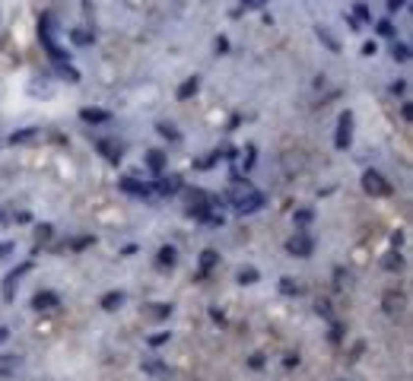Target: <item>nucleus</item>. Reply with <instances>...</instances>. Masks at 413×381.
Returning a JSON list of instances; mask_svg holds the SVG:
<instances>
[{"mask_svg":"<svg viewBox=\"0 0 413 381\" xmlns=\"http://www.w3.org/2000/svg\"><path fill=\"white\" fill-rule=\"evenodd\" d=\"M407 57H410L407 45H394V61H407Z\"/></svg>","mask_w":413,"mask_h":381,"instance_id":"4be33fe9","label":"nucleus"},{"mask_svg":"<svg viewBox=\"0 0 413 381\" xmlns=\"http://www.w3.org/2000/svg\"><path fill=\"white\" fill-rule=\"evenodd\" d=\"M308 219H311V210H299V213H296V223H308Z\"/></svg>","mask_w":413,"mask_h":381,"instance_id":"393cba45","label":"nucleus"},{"mask_svg":"<svg viewBox=\"0 0 413 381\" xmlns=\"http://www.w3.org/2000/svg\"><path fill=\"white\" fill-rule=\"evenodd\" d=\"M362 188L369 191L372 197H388V194H391V184L385 181V178L378 175V172H372V169L362 175Z\"/></svg>","mask_w":413,"mask_h":381,"instance_id":"f257e3e1","label":"nucleus"},{"mask_svg":"<svg viewBox=\"0 0 413 381\" xmlns=\"http://www.w3.org/2000/svg\"><path fill=\"white\" fill-rule=\"evenodd\" d=\"M146 165H150V169L156 172V175H159V172H162V165H165V156H162V152H150V156H146Z\"/></svg>","mask_w":413,"mask_h":381,"instance_id":"ddd939ff","label":"nucleus"},{"mask_svg":"<svg viewBox=\"0 0 413 381\" xmlns=\"http://www.w3.org/2000/svg\"><path fill=\"white\" fill-rule=\"evenodd\" d=\"M26 270H29V264H23V267H16V270H10V273H6V279H3V299H6V302L13 299V289H16V279L23 277Z\"/></svg>","mask_w":413,"mask_h":381,"instance_id":"39448f33","label":"nucleus"},{"mask_svg":"<svg viewBox=\"0 0 413 381\" xmlns=\"http://www.w3.org/2000/svg\"><path fill=\"white\" fill-rule=\"evenodd\" d=\"M6 337H10V330H6V327H0V343H3Z\"/></svg>","mask_w":413,"mask_h":381,"instance_id":"7c9ffc66","label":"nucleus"},{"mask_svg":"<svg viewBox=\"0 0 413 381\" xmlns=\"http://www.w3.org/2000/svg\"><path fill=\"white\" fill-rule=\"evenodd\" d=\"M239 283H258V270H254V267H242V270H239Z\"/></svg>","mask_w":413,"mask_h":381,"instance_id":"f3484780","label":"nucleus"},{"mask_svg":"<svg viewBox=\"0 0 413 381\" xmlns=\"http://www.w3.org/2000/svg\"><path fill=\"white\" fill-rule=\"evenodd\" d=\"M286 248L293 251V254H299V257H308L315 245H311V238H308V235H296V238H289V245H286Z\"/></svg>","mask_w":413,"mask_h":381,"instance_id":"20e7f679","label":"nucleus"},{"mask_svg":"<svg viewBox=\"0 0 413 381\" xmlns=\"http://www.w3.org/2000/svg\"><path fill=\"white\" fill-rule=\"evenodd\" d=\"M216 257H220L216 251H204V257H200V273H210V270H213Z\"/></svg>","mask_w":413,"mask_h":381,"instance_id":"dca6fc26","label":"nucleus"},{"mask_svg":"<svg viewBox=\"0 0 413 381\" xmlns=\"http://www.w3.org/2000/svg\"><path fill=\"white\" fill-rule=\"evenodd\" d=\"M16 369H19V356H16V353H6V356H0V375H13Z\"/></svg>","mask_w":413,"mask_h":381,"instance_id":"6e6552de","label":"nucleus"},{"mask_svg":"<svg viewBox=\"0 0 413 381\" xmlns=\"http://www.w3.org/2000/svg\"><path fill=\"white\" fill-rule=\"evenodd\" d=\"M264 0H245V6H261Z\"/></svg>","mask_w":413,"mask_h":381,"instance_id":"473e14b6","label":"nucleus"},{"mask_svg":"<svg viewBox=\"0 0 413 381\" xmlns=\"http://www.w3.org/2000/svg\"><path fill=\"white\" fill-rule=\"evenodd\" d=\"M385 308H388V311H401V308H404V296L388 292V296H385Z\"/></svg>","mask_w":413,"mask_h":381,"instance_id":"4468645a","label":"nucleus"},{"mask_svg":"<svg viewBox=\"0 0 413 381\" xmlns=\"http://www.w3.org/2000/svg\"><path fill=\"white\" fill-rule=\"evenodd\" d=\"M121 188H124L127 194H140V197H146V194L153 191L150 184H140V181H134V178H124V181H121Z\"/></svg>","mask_w":413,"mask_h":381,"instance_id":"9b49d317","label":"nucleus"},{"mask_svg":"<svg viewBox=\"0 0 413 381\" xmlns=\"http://www.w3.org/2000/svg\"><path fill=\"white\" fill-rule=\"evenodd\" d=\"M159 264H168V267L175 264V248H172V245H165V248H159Z\"/></svg>","mask_w":413,"mask_h":381,"instance_id":"a211bd4d","label":"nucleus"},{"mask_svg":"<svg viewBox=\"0 0 413 381\" xmlns=\"http://www.w3.org/2000/svg\"><path fill=\"white\" fill-rule=\"evenodd\" d=\"M197 86H200V83H197V76H191V79H188V83L178 89V99H191L194 92H197Z\"/></svg>","mask_w":413,"mask_h":381,"instance_id":"2eb2a0df","label":"nucleus"},{"mask_svg":"<svg viewBox=\"0 0 413 381\" xmlns=\"http://www.w3.org/2000/svg\"><path fill=\"white\" fill-rule=\"evenodd\" d=\"M86 245H92V238H77V242H73V248L80 251V248H86Z\"/></svg>","mask_w":413,"mask_h":381,"instance_id":"c85d7f7f","label":"nucleus"},{"mask_svg":"<svg viewBox=\"0 0 413 381\" xmlns=\"http://www.w3.org/2000/svg\"><path fill=\"white\" fill-rule=\"evenodd\" d=\"M57 302H60V299L54 296V292H38V296L32 299V305H35L38 311H42V308H54V305H57Z\"/></svg>","mask_w":413,"mask_h":381,"instance_id":"9d476101","label":"nucleus"},{"mask_svg":"<svg viewBox=\"0 0 413 381\" xmlns=\"http://www.w3.org/2000/svg\"><path fill=\"white\" fill-rule=\"evenodd\" d=\"M226 48H229L226 38H216V51H220V54H226Z\"/></svg>","mask_w":413,"mask_h":381,"instance_id":"cd10ccee","label":"nucleus"},{"mask_svg":"<svg viewBox=\"0 0 413 381\" xmlns=\"http://www.w3.org/2000/svg\"><path fill=\"white\" fill-rule=\"evenodd\" d=\"M70 38H73V42H77V45H89L92 42V35H89V32H70Z\"/></svg>","mask_w":413,"mask_h":381,"instance_id":"412c9836","label":"nucleus"},{"mask_svg":"<svg viewBox=\"0 0 413 381\" xmlns=\"http://www.w3.org/2000/svg\"><path fill=\"white\" fill-rule=\"evenodd\" d=\"M38 238H51V226H42V229H38Z\"/></svg>","mask_w":413,"mask_h":381,"instance_id":"c756f323","label":"nucleus"},{"mask_svg":"<svg viewBox=\"0 0 413 381\" xmlns=\"http://www.w3.org/2000/svg\"><path fill=\"white\" fill-rule=\"evenodd\" d=\"M32 137H35V127H26V130L13 133V137H10V143H26V140H32Z\"/></svg>","mask_w":413,"mask_h":381,"instance_id":"6ab92c4d","label":"nucleus"},{"mask_svg":"<svg viewBox=\"0 0 413 381\" xmlns=\"http://www.w3.org/2000/svg\"><path fill=\"white\" fill-rule=\"evenodd\" d=\"M165 340H168V333H156V337H150V343L159 346V343H165Z\"/></svg>","mask_w":413,"mask_h":381,"instance_id":"a878e982","label":"nucleus"},{"mask_svg":"<svg viewBox=\"0 0 413 381\" xmlns=\"http://www.w3.org/2000/svg\"><path fill=\"white\" fill-rule=\"evenodd\" d=\"M80 118H83L86 124H105L111 115H108V111H102V108H83V111H80Z\"/></svg>","mask_w":413,"mask_h":381,"instance_id":"423d86ee","label":"nucleus"},{"mask_svg":"<svg viewBox=\"0 0 413 381\" xmlns=\"http://www.w3.org/2000/svg\"><path fill=\"white\" fill-rule=\"evenodd\" d=\"M159 133H162V137H168V140H178V130H175L172 124H159Z\"/></svg>","mask_w":413,"mask_h":381,"instance_id":"5701e85b","label":"nucleus"},{"mask_svg":"<svg viewBox=\"0 0 413 381\" xmlns=\"http://www.w3.org/2000/svg\"><path fill=\"white\" fill-rule=\"evenodd\" d=\"M10 251H13V242H3V245H0V260H3Z\"/></svg>","mask_w":413,"mask_h":381,"instance_id":"bb28decb","label":"nucleus"},{"mask_svg":"<svg viewBox=\"0 0 413 381\" xmlns=\"http://www.w3.org/2000/svg\"><path fill=\"white\" fill-rule=\"evenodd\" d=\"M188 200H191V206H188V213H191V216L204 219L207 213H210V203H207V194H204V191H191V194H188Z\"/></svg>","mask_w":413,"mask_h":381,"instance_id":"7ed1b4c3","label":"nucleus"},{"mask_svg":"<svg viewBox=\"0 0 413 381\" xmlns=\"http://www.w3.org/2000/svg\"><path fill=\"white\" fill-rule=\"evenodd\" d=\"M264 203V197H261V194L258 191H251V194H248V197L245 200H242V203L239 206H235V210H239V213H251V210H258V206Z\"/></svg>","mask_w":413,"mask_h":381,"instance_id":"0eeeda50","label":"nucleus"},{"mask_svg":"<svg viewBox=\"0 0 413 381\" xmlns=\"http://www.w3.org/2000/svg\"><path fill=\"white\" fill-rule=\"evenodd\" d=\"M350 133H353V115L343 111L340 121H337V150H347L350 146Z\"/></svg>","mask_w":413,"mask_h":381,"instance_id":"f03ea898","label":"nucleus"},{"mask_svg":"<svg viewBox=\"0 0 413 381\" xmlns=\"http://www.w3.org/2000/svg\"><path fill=\"white\" fill-rule=\"evenodd\" d=\"M121 305H124V292H108V296L102 299L105 311H114V308H121Z\"/></svg>","mask_w":413,"mask_h":381,"instance_id":"f8f14e48","label":"nucleus"},{"mask_svg":"<svg viewBox=\"0 0 413 381\" xmlns=\"http://www.w3.org/2000/svg\"><path fill=\"white\" fill-rule=\"evenodd\" d=\"M280 289L286 292V296H296V292H299V286H296V283H293V279H289V277H283V279H280Z\"/></svg>","mask_w":413,"mask_h":381,"instance_id":"aec40b11","label":"nucleus"},{"mask_svg":"<svg viewBox=\"0 0 413 381\" xmlns=\"http://www.w3.org/2000/svg\"><path fill=\"white\" fill-rule=\"evenodd\" d=\"M159 191H162V194L181 191V178H178V175H162V178H159Z\"/></svg>","mask_w":413,"mask_h":381,"instance_id":"1a4fd4ad","label":"nucleus"},{"mask_svg":"<svg viewBox=\"0 0 413 381\" xmlns=\"http://www.w3.org/2000/svg\"><path fill=\"white\" fill-rule=\"evenodd\" d=\"M378 32H382V35H394V25H391V23H378Z\"/></svg>","mask_w":413,"mask_h":381,"instance_id":"b1692460","label":"nucleus"},{"mask_svg":"<svg viewBox=\"0 0 413 381\" xmlns=\"http://www.w3.org/2000/svg\"><path fill=\"white\" fill-rule=\"evenodd\" d=\"M388 6H391V10H397V6H404V0H391Z\"/></svg>","mask_w":413,"mask_h":381,"instance_id":"2f4dec72","label":"nucleus"}]
</instances>
